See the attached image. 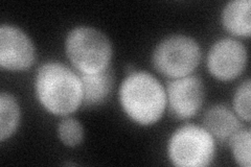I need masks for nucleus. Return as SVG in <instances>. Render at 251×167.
Returning <instances> with one entry per match:
<instances>
[{
	"label": "nucleus",
	"instance_id": "obj_9",
	"mask_svg": "<svg viewBox=\"0 0 251 167\" xmlns=\"http://www.w3.org/2000/svg\"><path fill=\"white\" fill-rule=\"evenodd\" d=\"M204 129L220 142H228L232 135L241 129L238 117L225 106H214L203 116Z\"/></svg>",
	"mask_w": 251,
	"mask_h": 167
},
{
	"label": "nucleus",
	"instance_id": "obj_3",
	"mask_svg": "<svg viewBox=\"0 0 251 167\" xmlns=\"http://www.w3.org/2000/svg\"><path fill=\"white\" fill-rule=\"evenodd\" d=\"M65 50L73 66L80 73H98L109 67L112 46L99 29L80 26L68 34Z\"/></svg>",
	"mask_w": 251,
	"mask_h": 167
},
{
	"label": "nucleus",
	"instance_id": "obj_14",
	"mask_svg": "<svg viewBox=\"0 0 251 167\" xmlns=\"http://www.w3.org/2000/svg\"><path fill=\"white\" fill-rule=\"evenodd\" d=\"M58 134L60 140L65 145L74 147L80 144L84 137L82 124L76 119L65 118L59 123Z\"/></svg>",
	"mask_w": 251,
	"mask_h": 167
},
{
	"label": "nucleus",
	"instance_id": "obj_8",
	"mask_svg": "<svg viewBox=\"0 0 251 167\" xmlns=\"http://www.w3.org/2000/svg\"><path fill=\"white\" fill-rule=\"evenodd\" d=\"M168 101L171 113L177 118L187 119L200 110L205 90L198 76H184L172 79L168 84Z\"/></svg>",
	"mask_w": 251,
	"mask_h": 167
},
{
	"label": "nucleus",
	"instance_id": "obj_1",
	"mask_svg": "<svg viewBox=\"0 0 251 167\" xmlns=\"http://www.w3.org/2000/svg\"><path fill=\"white\" fill-rule=\"evenodd\" d=\"M36 92L41 105L53 115L74 113L83 102L80 75L60 63H46L39 68Z\"/></svg>",
	"mask_w": 251,
	"mask_h": 167
},
{
	"label": "nucleus",
	"instance_id": "obj_7",
	"mask_svg": "<svg viewBox=\"0 0 251 167\" xmlns=\"http://www.w3.org/2000/svg\"><path fill=\"white\" fill-rule=\"evenodd\" d=\"M35 60V47L26 34L11 25L0 27V66L2 69L26 70Z\"/></svg>",
	"mask_w": 251,
	"mask_h": 167
},
{
	"label": "nucleus",
	"instance_id": "obj_11",
	"mask_svg": "<svg viewBox=\"0 0 251 167\" xmlns=\"http://www.w3.org/2000/svg\"><path fill=\"white\" fill-rule=\"evenodd\" d=\"M250 0H235L227 3L222 14L224 27L238 37H249L251 33Z\"/></svg>",
	"mask_w": 251,
	"mask_h": 167
},
{
	"label": "nucleus",
	"instance_id": "obj_5",
	"mask_svg": "<svg viewBox=\"0 0 251 167\" xmlns=\"http://www.w3.org/2000/svg\"><path fill=\"white\" fill-rule=\"evenodd\" d=\"M201 49L191 37L175 35L157 45L153 53V65L162 75L172 79L191 74L199 65Z\"/></svg>",
	"mask_w": 251,
	"mask_h": 167
},
{
	"label": "nucleus",
	"instance_id": "obj_10",
	"mask_svg": "<svg viewBox=\"0 0 251 167\" xmlns=\"http://www.w3.org/2000/svg\"><path fill=\"white\" fill-rule=\"evenodd\" d=\"M83 88V103L85 107H94L107 100L112 92L114 75L109 67L100 72L80 73Z\"/></svg>",
	"mask_w": 251,
	"mask_h": 167
},
{
	"label": "nucleus",
	"instance_id": "obj_13",
	"mask_svg": "<svg viewBox=\"0 0 251 167\" xmlns=\"http://www.w3.org/2000/svg\"><path fill=\"white\" fill-rule=\"evenodd\" d=\"M250 130L240 129L229 139L234 160L240 166L250 167Z\"/></svg>",
	"mask_w": 251,
	"mask_h": 167
},
{
	"label": "nucleus",
	"instance_id": "obj_4",
	"mask_svg": "<svg viewBox=\"0 0 251 167\" xmlns=\"http://www.w3.org/2000/svg\"><path fill=\"white\" fill-rule=\"evenodd\" d=\"M169 157L175 166L205 167L215 157L214 137L201 126L185 124L171 137Z\"/></svg>",
	"mask_w": 251,
	"mask_h": 167
},
{
	"label": "nucleus",
	"instance_id": "obj_12",
	"mask_svg": "<svg viewBox=\"0 0 251 167\" xmlns=\"http://www.w3.org/2000/svg\"><path fill=\"white\" fill-rule=\"evenodd\" d=\"M20 118L19 106L11 94H0V140L11 137L17 129Z\"/></svg>",
	"mask_w": 251,
	"mask_h": 167
},
{
	"label": "nucleus",
	"instance_id": "obj_15",
	"mask_svg": "<svg viewBox=\"0 0 251 167\" xmlns=\"http://www.w3.org/2000/svg\"><path fill=\"white\" fill-rule=\"evenodd\" d=\"M233 107L242 119L247 122L250 121V79L243 82L235 91Z\"/></svg>",
	"mask_w": 251,
	"mask_h": 167
},
{
	"label": "nucleus",
	"instance_id": "obj_6",
	"mask_svg": "<svg viewBox=\"0 0 251 167\" xmlns=\"http://www.w3.org/2000/svg\"><path fill=\"white\" fill-rule=\"evenodd\" d=\"M246 63L245 46L230 38L222 39L215 43L207 55L209 72L224 82L238 77L244 70Z\"/></svg>",
	"mask_w": 251,
	"mask_h": 167
},
{
	"label": "nucleus",
	"instance_id": "obj_2",
	"mask_svg": "<svg viewBox=\"0 0 251 167\" xmlns=\"http://www.w3.org/2000/svg\"><path fill=\"white\" fill-rule=\"evenodd\" d=\"M120 100L126 114L132 120L148 125L161 118L167 106V92L152 74L134 71L124 79Z\"/></svg>",
	"mask_w": 251,
	"mask_h": 167
}]
</instances>
